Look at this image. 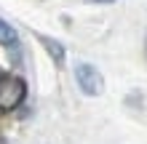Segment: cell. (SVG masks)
<instances>
[{
    "instance_id": "obj_1",
    "label": "cell",
    "mask_w": 147,
    "mask_h": 144,
    "mask_svg": "<svg viewBox=\"0 0 147 144\" xmlns=\"http://www.w3.org/2000/svg\"><path fill=\"white\" fill-rule=\"evenodd\" d=\"M27 99V83L19 75H0V109L13 112Z\"/></svg>"
},
{
    "instance_id": "obj_2",
    "label": "cell",
    "mask_w": 147,
    "mask_h": 144,
    "mask_svg": "<svg viewBox=\"0 0 147 144\" xmlns=\"http://www.w3.org/2000/svg\"><path fill=\"white\" fill-rule=\"evenodd\" d=\"M75 83H78L83 96H102L105 94V78L88 62H78L75 64Z\"/></svg>"
},
{
    "instance_id": "obj_5",
    "label": "cell",
    "mask_w": 147,
    "mask_h": 144,
    "mask_svg": "<svg viewBox=\"0 0 147 144\" xmlns=\"http://www.w3.org/2000/svg\"><path fill=\"white\" fill-rule=\"evenodd\" d=\"M88 3H96V5H105V3H115V0H88Z\"/></svg>"
},
{
    "instance_id": "obj_3",
    "label": "cell",
    "mask_w": 147,
    "mask_h": 144,
    "mask_svg": "<svg viewBox=\"0 0 147 144\" xmlns=\"http://www.w3.org/2000/svg\"><path fill=\"white\" fill-rule=\"evenodd\" d=\"M35 38H38V43L46 48V54L54 59V64H56V67H62V64H64V56H67V48L59 43V40L48 38V35H35Z\"/></svg>"
},
{
    "instance_id": "obj_4",
    "label": "cell",
    "mask_w": 147,
    "mask_h": 144,
    "mask_svg": "<svg viewBox=\"0 0 147 144\" xmlns=\"http://www.w3.org/2000/svg\"><path fill=\"white\" fill-rule=\"evenodd\" d=\"M0 43L8 46V48H16V46H19V35H16V29L5 19H0Z\"/></svg>"
}]
</instances>
